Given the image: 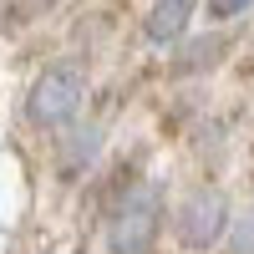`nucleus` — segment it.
<instances>
[{
    "label": "nucleus",
    "mask_w": 254,
    "mask_h": 254,
    "mask_svg": "<svg viewBox=\"0 0 254 254\" xmlns=\"http://www.w3.org/2000/svg\"><path fill=\"white\" fill-rule=\"evenodd\" d=\"M198 0H158L153 15H147V41H158V46H168V41H178L188 31V15H193Z\"/></svg>",
    "instance_id": "4"
},
{
    "label": "nucleus",
    "mask_w": 254,
    "mask_h": 254,
    "mask_svg": "<svg viewBox=\"0 0 254 254\" xmlns=\"http://www.w3.org/2000/svg\"><path fill=\"white\" fill-rule=\"evenodd\" d=\"M158 224H163V193L153 183H132L112 214V229H107L112 254H147L158 239Z\"/></svg>",
    "instance_id": "1"
},
{
    "label": "nucleus",
    "mask_w": 254,
    "mask_h": 254,
    "mask_svg": "<svg viewBox=\"0 0 254 254\" xmlns=\"http://www.w3.org/2000/svg\"><path fill=\"white\" fill-rule=\"evenodd\" d=\"M254 0H208V15L214 20H229V15H239V10H249Z\"/></svg>",
    "instance_id": "7"
},
{
    "label": "nucleus",
    "mask_w": 254,
    "mask_h": 254,
    "mask_svg": "<svg viewBox=\"0 0 254 254\" xmlns=\"http://www.w3.org/2000/svg\"><path fill=\"white\" fill-rule=\"evenodd\" d=\"M214 51H219V41H193V46H188V56L178 61V71H188V66H203V61H214Z\"/></svg>",
    "instance_id": "6"
},
{
    "label": "nucleus",
    "mask_w": 254,
    "mask_h": 254,
    "mask_svg": "<svg viewBox=\"0 0 254 254\" xmlns=\"http://www.w3.org/2000/svg\"><path fill=\"white\" fill-rule=\"evenodd\" d=\"M234 254H254V214L239 224V234H234Z\"/></svg>",
    "instance_id": "8"
},
{
    "label": "nucleus",
    "mask_w": 254,
    "mask_h": 254,
    "mask_svg": "<svg viewBox=\"0 0 254 254\" xmlns=\"http://www.w3.org/2000/svg\"><path fill=\"white\" fill-rule=\"evenodd\" d=\"M224 229H229V203H224L219 188H193V193L178 203V239H183L188 249L219 244Z\"/></svg>",
    "instance_id": "3"
},
{
    "label": "nucleus",
    "mask_w": 254,
    "mask_h": 254,
    "mask_svg": "<svg viewBox=\"0 0 254 254\" xmlns=\"http://www.w3.org/2000/svg\"><path fill=\"white\" fill-rule=\"evenodd\" d=\"M71 137H76V142H71V153H66V173H76V168L102 147V132H97V127H87V132H71Z\"/></svg>",
    "instance_id": "5"
},
{
    "label": "nucleus",
    "mask_w": 254,
    "mask_h": 254,
    "mask_svg": "<svg viewBox=\"0 0 254 254\" xmlns=\"http://www.w3.org/2000/svg\"><path fill=\"white\" fill-rule=\"evenodd\" d=\"M81 97H87V71H81L76 61H56V66H46L36 76L26 112H31L36 127H61V122L76 117Z\"/></svg>",
    "instance_id": "2"
}]
</instances>
